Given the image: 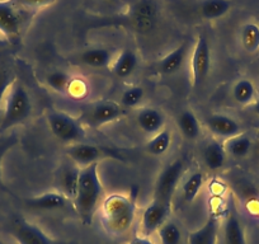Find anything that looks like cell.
<instances>
[{"instance_id": "1", "label": "cell", "mask_w": 259, "mask_h": 244, "mask_svg": "<svg viewBox=\"0 0 259 244\" xmlns=\"http://www.w3.org/2000/svg\"><path fill=\"white\" fill-rule=\"evenodd\" d=\"M99 163L83 167L79 177L78 192L73 204L84 225H91L103 196V185L98 173Z\"/></svg>"}, {"instance_id": "2", "label": "cell", "mask_w": 259, "mask_h": 244, "mask_svg": "<svg viewBox=\"0 0 259 244\" xmlns=\"http://www.w3.org/2000/svg\"><path fill=\"white\" fill-rule=\"evenodd\" d=\"M135 213L136 206L131 198L119 193H112L102 204L101 220L107 233L121 236L133 226Z\"/></svg>"}, {"instance_id": "3", "label": "cell", "mask_w": 259, "mask_h": 244, "mask_svg": "<svg viewBox=\"0 0 259 244\" xmlns=\"http://www.w3.org/2000/svg\"><path fill=\"white\" fill-rule=\"evenodd\" d=\"M32 112V102L28 92L18 82H14L7 89L4 111L0 119V135L14 126L23 124Z\"/></svg>"}, {"instance_id": "4", "label": "cell", "mask_w": 259, "mask_h": 244, "mask_svg": "<svg viewBox=\"0 0 259 244\" xmlns=\"http://www.w3.org/2000/svg\"><path fill=\"white\" fill-rule=\"evenodd\" d=\"M47 124L52 135L65 144L83 143L87 133L83 128V124L75 117L70 116L64 111L51 109L47 112Z\"/></svg>"}, {"instance_id": "5", "label": "cell", "mask_w": 259, "mask_h": 244, "mask_svg": "<svg viewBox=\"0 0 259 244\" xmlns=\"http://www.w3.org/2000/svg\"><path fill=\"white\" fill-rule=\"evenodd\" d=\"M184 172V160L183 159H176L169 163L155 181L154 187V198L153 200L160 201L171 206V198L176 193L178 183Z\"/></svg>"}, {"instance_id": "6", "label": "cell", "mask_w": 259, "mask_h": 244, "mask_svg": "<svg viewBox=\"0 0 259 244\" xmlns=\"http://www.w3.org/2000/svg\"><path fill=\"white\" fill-rule=\"evenodd\" d=\"M66 155L78 167H87L93 163H99L102 159L112 158L117 160H124L121 153L113 149L89 143H78L69 145L66 149Z\"/></svg>"}, {"instance_id": "7", "label": "cell", "mask_w": 259, "mask_h": 244, "mask_svg": "<svg viewBox=\"0 0 259 244\" xmlns=\"http://www.w3.org/2000/svg\"><path fill=\"white\" fill-rule=\"evenodd\" d=\"M211 69V49L207 38L203 34L197 37L191 60L192 86L200 88L207 79Z\"/></svg>"}, {"instance_id": "8", "label": "cell", "mask_w": 259, "mask_h": 244, "mask_svg": "<svg viewBox=\"0 0 259 244\" xmlns=\"http://www.w3.org/2000/svg\"><path fill=\"white\" fill-rule=\"evenodd\" d=\"M159 14V6L155 0H138L131 9V21L139 32L153 31Z\"/></svg>"}, {"instance_id": "9", "label": "cell", "mask_w": 259, "mask_h": 244, "mask_svg": "<svg viewBox=\"0 0 259 244\" xmlns=\"http://www.w3.org/2000/svg\"><path fill=\"white\" fill-rule=\"evenodd\" d=\"M169 214H170V205L153 200V202L146 206L141 215V234L150 238L168 220Z\"/></svg>"}, {"instance_id": "10", "label": "cell", "mask_w": 259, "mask_h": 244, "mask_svg": "<svg viewBox=\"0 0 259 244\" xmlns=\"http://www.w3.org/2000/svg\"><path fill=\"white\" fill-rule=\"evenodd\" d=\"M12 235L18 244H54L52 239L39 226L27 220L17 221Z\"/></svg>"}, {"instance_id": "11", "label": "cell", "mask_w": 259, "mask_h": 244, "mask_svg": "<svg viewBox=\"0 0 259 244\" xmlns=\"http://www.w3.org/2000/svg\"><path fill=\"white\" fill-rule=\"evenodd\" d=\"M206 126L218 138L230 139L241 134V125L234 117L223 113H212L206 118Z\"/></svg>"}, {"instance_id": "12", "label": "cell", "mask_w": 259, "mask_h": 244, "mask_svg": "<svg viewBox=\"0 0 259 244\" xmlns=\"http://www.w3.org/2000/svg\"><path fill=\"white\" fill-rule=\"evenodd\" d=\"M79 177H80V168L73 161L64 164L57 171L59 192H61L65 197H68L71 202L78 192Z\"/></svg>"}, {"instance_id": "13", "label": "cell", "mask_w": 259, "mask_h": 244, "mask_svg": "<svg viewBox=\"0 0 259 244\" xmlns=\"http://www.w3.org/2000/svg\"><path fill=\"white\" fill-rule=\"evenodd\" d=\"M126 114V108L119 103L111 101H102L94 104L91 109L89 118L94 126H102L118 121Z\"/></svg>"}, {"instance_id": "14", "label": "cell", "mask_w": 259, "mask_h": 244, "mask_svg": "<svg viewBox=\"0 0 259 244\" xmlns=\"http://www.w3.org/2000/svg\"><path fill=\"white\" fill-rule=\"evenodd\" d=\"M136 122L144 133L154 136L164 130L165 117L160 109L154 108V107H144V108L139 109L138 114H136Z\"/></svg>"}, {"instance_id": "15", "label": "cell", "mask_w": 259, "mask_h": 244, "mask_svg": "<svg viewBox=\"0 0 259 244\" xmlns=\"http://www.w3.org/2000/svg\"><path fill=\"white\" fill-rule=\"evenodd\" d=\"M71 201L65 197L61 192H45L42 195L33 196L24 200L27 208L39 211H54L65 209Z\"/></svg>"}, {"instance_id": "16", "label": "cell", "mask_w": 259, "mask_h": 244, "mask_svg": "<svg viewBox=\"0 0 259 244\" xmlns=\"http://www.w3.org/2000/svg\"><path fill=\"white\" fill-rule=\"evenodd\" d=\"M219 233V218L211 213L207 220L197 230L192 231L188 235V244H216Z\"/></svg>"}, {"instance_id": "17", "label": "cell", "mask_w": 259, "mask_h": 244, "mask_svg": "<svg viewBox=\"0 0 259 244\" xmlns=\"http://www.w3.org/2000/svg\"><path fill=\"white\" fill-rule=\"evenodd\" d=\"M21 28V18L13 4L9 2H0V33L6 37L18 34Z\"/></svg>"}, {"instance_id": "18", "label": "cell", "mask_w": 259, "mask_h": 244, "mask_svg": "<svg viewBox=\"0 0 259 244\" xmlns=\"http://www.w3.org/2000/svg\"><path fill=\"white\" fill-rule=\"evenodd\" d=\"M226 155L228 153L225 150V143L212 139L203 149V163L210 171H219L225 166Z\"/></svg>"}, {"instance_id": "19", "label": "cell", "mask_w": 259, "mask_h": 244, "mask_svg": "<svg viewBox=\"0 0 259 244\" xmlns=\"http://www.w3.org/2000/svg\"><path fill=\"white\" fill-rule=\"evenodd\" d=\"M138 56L131 49H124L119 52L117 59L112 63V73L117 78H128L138 68Z\"/></svg>"}, {"instance_id": "20", "label": "cell", "mask_w": 259, "mask_h": 244, "mask_svg": "<svg viewBox=\"0 0 259 244\" xmlns=\"http://www.w3.org/2000/svg\"><path fill=\"white\" fill-rule=\"evenodd\" d=\"M187 51H188V46L187 42L179 45L178 47L169 52L168 55L163 57L159 63V71L164 75H173L176 74L179 69L183 66L184 60H186Z\"/></svg>"}, {"instance_id": "21", "label": "cell", "mask_w": 259, "mask_h": 244, "mask_svg": "<svg viewBox=\"0 0 259 244\" xmlns=\"http://www.w3.org/2000/svg\"><path fill=\"white\" fill-rule=\"evenodd\" d=\"M224 244H246L243 223L235 213H229L223 228Z\"/></svg>"}, {"instance_id": "22", "label": "cell", "mask_w": 259, "mask_h": 244, "mask_svg": "<svg viewBox=\"0 0 259 244\" xmlns=\"http://www.w3.org/2000/svg\"><path fill=\"white\" fill-rule=\"evenodd\" d=\"M233 98L239 106L246 107L251 106L255 102L256 97V88L255 84L248 78H241L234 83L233 89H231Z\"/></svg>"}, {"instance_id": "23", "label": "cell", "mask_w": 259, "mask_h": 244, "mask_svg": "<svg viewBox=\"0 0 259 244\" xmlns=\"http://www.w3.org/2000/svg\"><path fill=\"white\" fill-rule=\"evenodd\" d=\"M177 125L182 135L188 140H196L201 135V125L197 116L192 109H184L177 118Z\"/></svg>"}, {"instance_id": "24", "label": "cell", "mask_w": 259, "mask_h": 244, "mask_svg": "<svg viewBox=\"0 0 259 244\" xmlns=\"http://www.w3.org/2000/svg\"><path fill=\"white\" fill-rule=\"evenodd\" d=\"M80 61L94 69L106 68L112 63V51L104 47H92L81 52Z\"/></svg>"}, {"instance_id": "25", "label": "cell", "mask_w": 259, "mask_h": 244, "mask_svg": "<svg viewBox=\"0 0 259 244\" xmlns=\"http://www.w3.org/2000/svg\"><path fill=\"white\" fill-rule=\"evenodd\" d=\"M253 148V139L245 133L228 139L225 143V150L229 155L235 159H243L249 155Z\"/></svg>"}, {"instance_id": "26", "label": "cell", "mask_w": 259, "mask_h": 244, "mask_svg": "<svg viewBox=\"0 0 259 244\" xmlns=\"http://www.w3.org/2000/svg\"><path fill=\"white\" fill-rule=\"evenodd\" d=\"M233 7L231 0H202L200 3L201 16L207 21L223 18Z\"/></svg>"}, {"instance_id": "27", "label": "cell", "mask_w": 259, "mask_h": 244, "mask_svg": "<svg viewBox=\"0 0 259 244\" xmlns=\"http://www.w3.org/2000/svg\"><path fill=\"white\" fill-rule=\"evenodd\" d=\"M240 44L248 54L259 51V24L248 22L240 28Z\"/></svg>"}, {"instance_id": "28", "label": "cell", "mask_w": 259, "mask_h": 244, "mask_svg": "<svg viewBox=\"0 0 259 244\" xmlns=\"http://www.w3.org/2000/svg\"><path fill=\"white\" fill-rule=\"evenodd\" d=\"M171 131L161 130L156 135H154L146 144V151L154 156H161L169 150L171 145Z\"/></svg>"}, {"instance_id": "29", "label": "cell", "mask_w": 259, "mask_h": 244, "mask_svg": "<svg viewBox=\"0 0 259 244\" xmlns=\"http://www.w3.org/2000/svg\"><path fill=\"white\" fill-rule=\"evenodd\" d=\"M203 182H205V176L202 172H194L186 179L182 186V195H183V200L186 202L191 204L196 200L200 190L202 188Z\"/></svg>"}, {"instance_id": "30", "label": "cell", "mask_w": 259, "mask_h": 244, "mask_svg": "<svg viewBox=\"0 0 259 244\" xmlns=\"http://www.w3.org/2000/svg\"><path fill=\"white\" fill-rule=\"evenodd\" d=\"M73 79H71L70 74L62 70H54L49 73L46 76V84L52 89L54 92L60 94H64L69 92L70 89Z\"/></svg>"}, {"instance_id": "31", "label": "cell", "mask_w": 259, "mask_h": 244, "mask_svg": "<svg viewBox=\"0 0 259 244\" xmlns=\"http://www.w3.org/2000/svg\"><path fill=\"white\" fill-rule=\"evenodd\" d=\"M161 244H179L182 239V230L176 223L166 220L158 230Z\"/></svg>"}, {"instance_id": "32", "label": "cell", "mask_w": 259, "mask_h": 244, "mask_svg": "<svg viewBox=\"0 0 259 244\" xmlns=\"http://www.w3.org/2000/svg\"><path fill=\"white\" fill-rule=\"evenodd\" d=\"M144 88L140 86H131L127 89H124L123 93L121 96V101H119V104H121L123 108H135L140 104V102L143 101L144 98Z\"/></svg>"}, {"instance_id": "33", "label": "cell", "mask_w": 259, "mask_h": 244, "mask_svg": "<svg viewBox=\"0 0 259 244\" xmlns=\"http://www.w3.org/2000/svg\"><path fill=\"white\" fill-rule=\"evenodd\" d=\"M18 143L17 135H0V187H3V178H2V166L6 154Z\"/></svg>"}, {"instance_id": "34", "label": "cell", "mask_w": 259, "mask_h": 244, "mask_svg": "<svg viewBox=\"0 0 259 244\" xmlns=\"http://www.w3.org/2000/svg\"><path fill=\"white\" fill-rule=\"evenodd\" d=\"M56 0H11L9 3L13 4V6L23 7V8L27 9H42L46 8V7L54 4Z\"/></svg>"}, {"instance_id": "35", "label": "cell", "mask_w": 259, "mask_h": 244, "mask_svg": "<svg viewBox=\"0 0 259 244\" xmlns=\"http://www.w3.org/2000/svg\"><path fill=\"white\" fill-rule=\"evenodd\" d=\"M128 244H156L151 240L150 238L144 235H134L133 238L130 239Z\"/></svg>"}, {"instance_id": "36", "label": "cell", "mask_w": 259, "mask_h": 244, "mask_svg": "<svg viewBox=\"0 0 259 244\" xmlns=\"http://www.w3.org/2000/svg\"><path fill=\"white\" fill-rule=\"evenodd\" d=\"M251 108H253L254 113H255L256 116H259V97L255 99V102H254V103L251 104Z\"/></svg>"}, {"instance_id": "37", "label": "cell", "mask_w": 259, "mask_h": 244, "mask_svg": "<svg viewBox=\"0 0 259 244\" xmlns=\"http://www.w3.org/2000/svg\"><path fill=\"white\" fill-rule=\"evenodd\" d=\"M109 2H113V3H119L121 0H109Z\"/></svg>"}]
</instances>
